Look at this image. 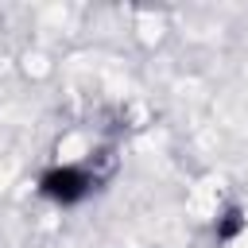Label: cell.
I'll list each match as a JSON object with an SVG mask.
<instances>
[{
	"instance_id": "obj_2",
	"label": "cell",
	"mask_w": 248,
	"mask_h": 248,
	"mask_svg": "<svg viewBox=\"0 0 248 248\" xmlns=\"http://www.w3.org/2000/svg\"><path fill=\"white\" fill-rule=\"evenodd\" d=\"M248 232V209L244 205H225L217 217H213V240L217 244H236L240 236Z\"/></svg>"
},
{
	"instance_id": "obj_1",
	"label": "cell",
	"mask_w": 248,
	"mask_h": 248,
	"mask_svg": "<svg viewBox=\"0 0 248 248\" xmlns=\"http://www.w3.org/2000/svg\"><path fill=\"white\" fill-rule=\"evenodd\" d=\"M101 170L93 163H50L39 170L35 178V194L58 209H74L81 202H89L101 190Z\"/></svg>"
}]
</instances>
